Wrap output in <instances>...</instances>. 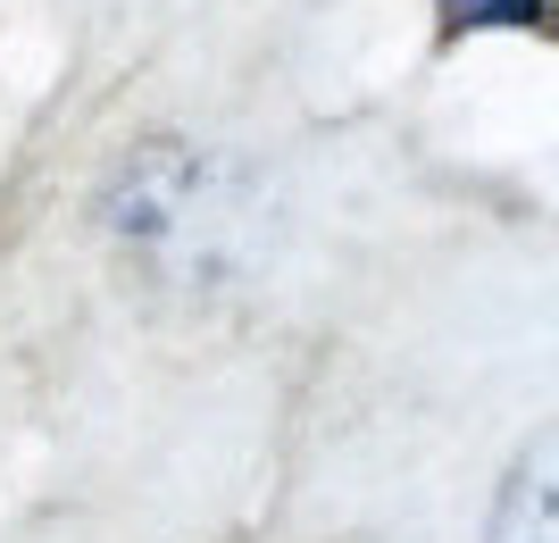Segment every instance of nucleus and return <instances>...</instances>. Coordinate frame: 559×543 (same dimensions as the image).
Wrapping results in <instances>:
<instances>
[{"label":"nucleus","mask_w":559,"mask_h":543,"mask_svg":"<svg viewBox=\"0 0 559 543\" xmlns=\"http://www.w3.org/2000/svg\"><path fill=\"white\" fill-rule=\"evenodd\" d=\"M476 17H535V0H451V25H476Z\"/></svg>","instance_id":"nucleus-3"},{"label":"nucleus","mask_w":559,"mask_h":543,"mask_svg":"<svg viewBox=\"0 0 559 543\" xmlns=\"http://www.w3.org/2000/svg\"><path fill=\"white\" fill-rule=\"evenodd\" d=\"M485 543H559V476H551V435H535V451L501 476Z\"/></svg>","instance_id":"nucleus-2"},{"label":"nucleus","mask_w":559,"mask_h":543,"mask_svg":"<svg viewBox=\"0 0 559 543\" xmlns=\"http://www.w3.org/2000/svg\"><path fill=\"white\" fill-rule=\"evenodd\" d=\"M100 217H109L117 251H134L151 276H242L267 243V192H259V167H242L234 151L210 142H142L134 160L109 176L100 192Z\"/></svg>","instance_id":"nucleus-1"}]
</instances>
